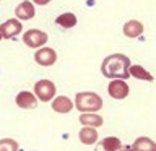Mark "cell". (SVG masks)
I'll use <instances>...</instances> for the list:
<instances>
[{
  "label": "cell",
  "instance_id": "cell-13",
  "mask_svg": "<svg viewBox=\"0 0 156 151\" xmlns=\"http://www.w3.org/2000/svg\"><path fill=\"white\" fill-rule=\"evenodd\" d=\"M129 75H132L136 80H143V81H153V75L143 68L141 65H130L129 67Z\"/></svg>",
  "mask_w": 156,
  "mask_h": 151
},
{
  "label": "cell",
  "instance_id": "cell-9",
  "mask_svg": "<svg viewBox=\"0 0 156 151\" xmlns=\"http://www.w3.org/2000/svg\"><path fill=\"white\" fill-rule=\"evenodd\" d=\"M52 109L58 112V114H68L73 109V102L67 96H57L52 101Z\"/></svg>",
  "mask_w": 156,
  "mask_h": 151
},
{
  "label": "cell",
  "instance_id": "cell-7",
  "mask_svg": "<svg viewBox=\"0 0 156 151\" xmlns=\"http://www.w3.org/2000/svg\"><path fill=\"white\" fill-rule=\"evenodd\" d=\"M34 60H36V63H39V65H42V67H51L57 60V52L51 47H42L34 54Z\"/></svg>",
  "mask_w": 156,
  "mask_h": 151
},
{
  "label": "cell",
  "instance_id": "cell-2",
  "mask_svg": "<svg viewBox=\"0 0 156 151\" xmlns=\"http://www.w3.org/2000/svg\"><path fill=\"white\" fill-rule=\"evenodd\" d=\"M75 107L81 112H96L102 109V99L96 93H78L75 96Z\"/></svg>",
  "mask_w": 156,
  "mask_h": 151
},
{
  "label": "cell",
  "instance_id": "cell-19",
  "mask_svg": "<svg viewBox=\"0 0 156 151\" xmlns=\"http://www.w3.org/2000/svg\"><path fill=\"white\" fill-rule=\"evenodd\" d=\"M117 151H133V148H132L130 145H127V146H124V145H120V148L117 149Z\"/></svg>",
  "mask_w": 156,
  "mask_h": 151
},
{
  "label": "cell",
  "instance_id": "cell-21",
  "mask_svg": "<svg viewBox=\"0 0 156 151\" xmlns=\"http://www.w3.org/2000/svg\"><path fill=\"white\" fill-rule=\"evenodd\" d=\"M0 39H2V34H0Z\"/></svg>",
  "mask_w": 156,
  "mask_h": 151
},
{
  "label": "cell",
  "instance_id": "cell-16",
  "mask_svg": "<svg viewBox=\"0 0 156 151\" xmlns=\"http://www.w3.org/2000/svg\"><path fill=\"white\" fill-rule=\"evenodd\" d=\"M120 140L117 138V136H107V138H104L99 143V146H98L96 151H117L120 148Z\"/></svg>",
  "mask_w": 156,
  "mask_h": 151
},
{
  "label": "cell",
  "instance_id": "cell-6",
  "mask_svg": "<svg viewBox=\"0 0 156 151\" xmlns=\"http://www.w3.org/2000/svg\"><path fill=\"white\" fill-rule=\"evenodd\" d=\"M21 21L16 18H12V19H8V21H5L0 24V34H2V37L5 39H12L15 36H18L20 33H21Z\"/></svg>",
  "mask_w": 156,
  "mask_h": 151
},
{
  "label": "cell",
  "instance_id": "cell-18",
  "mask_svg": "<svg viewBox=\"0 0 156 151\" xmlns=\"http://www.w3.org/2000/svg\"><path fill=\"white\" fill-rule=\"evenodd\" d=\"M20 145L16 140L13 138H3L0 140V151H18Z\"/></svg>",
  "mask_w": 156,
  "mask_h": 151
},
{
  "label": "cell",
  "instance_id": "cell-4",
  "mask_svg": "<svg viewBox=\"0 0 156 151\" xmlns=\"http://www.w3.org/2000/svg\"><path fill=\"white\" fill-rule=\"evenodd\" d=\"M23 42L26 44L28 47L33 49H39L41 46L47 42V34L41 31V29H28L23 36Z\"/></svg>",
  "mask_w": 156,
  "mask_h": 151
},
{
  "label": "cell",
  "instance_id": "cell-12",
  "mask_svg": "<svg viewBox=\"0 0 156 151\" xmlns=\"http://www.w3.org/2000/svg\"><path fill=\"white\" fill-rule=\"evenodd\" d=\"M133 151H156V143L148 136H140L132 145Z\"/></svg>",
  "mask_w": 156,
  "mask_h": 151
},
{
  "label": "cell",
  "instance_id": "cell-17",
  "mask_svg": "<svg viewBox=\"0 0 156 151\" xmlns=\"http://www.w3.org/2000/svg\"><path fill=\"white\" fill-rule=\"evenodd\" d=\"M55 23L58 26H62L63 29H70L76 24V16L73 13H62L60 16H57Z\"/></svg>",
  "mask_w": 156,
  "mask_h": 151
},
{
  "label": "cell",
  "instance_id": "cell-5",
  "mask_svg": "<svg viewBox=\"0 0 156 151\" xmlns=\"http://www.w3.org/2000/svg\"><path fill=\"white\" fill-rule=\"evenodd\" d=\"M107 91H109L111 97L114 99H124V97L129 96V85L125 83V80H120V78H114V81L109 83L107 86Z\"/></svg>",
  "mask_w": 156,
  "mask_h": 151
},
{
  "label": "cell",
  "instance_id": "cell-1",
  "mask_svg": "<svg viewBox=\"0 0 156 151\" xmlns=\"http://www.w3.org/2000/svg\"><path fill=\"white\" fill-rule=\"evenodd\" d=\"M129 67H130V58L124 55V54H112L107 55L101 63V73L106 78H120V80H127L129 75Z\"/></svg>",
  "mask_w": 156,
  "mask_h": 151
},
{
  "label": "cell",
  "instance_id": "cell-15",
  "mask_svg": "<svg viewBox=\"0 0 156 151\" xmlns=\"http://www.w3.org/2000/svg\"><path fill=\"white\" fill-rule=\"evenodd\" d=\"M98 140V132L94 130V127H83L80 130V141L83 145H93Z\"/></svg>",
  "mask_w": 156,
  "mask_h": 151
},
{
  "label": "cell",
  "instance_id": "cell-14",
  "mask_svg": "<svg viewBox=\"0 0 156 151\" xmlns=\"http://www.w3.org/2000/svg\"><path fill=\"white\" fill-rule=\"evenodd\" d=\"M78 120L86 127H99V125H102V120L104 119L101 115L94 114V112H83Z\"/></svg>",
  "mask_w": 156,
  "mask_h": 151
},
{
  "label": "cell",
  "instance_id": "cell-3",
  "mask_svg": "<svg viewBox=\"0 0 156 151\" xmlns=\"http://www.w3.org/2000/svg\"><path fill=\"white\" fill-rule=\"evenodd\" d=\"M34 94L39 97V101L47 102L55 96V85L49 80H41L34 85Z\"/></svg>",
  "mask_w": 156,
  "mask_h": 151
},
{
  "label": "cell",
  "instance_id": "cell-8",
  "mask_svg": "<svg viewBox=\"0 0 156 151\" xmlns=\"http://www.w3.org/2000/svg\"><path fill=\"white\" fill-rule=\"evenodd\" d=\"M15 101H16L18 107H21V109H33V107H36V104H37L36 96H34L33 93H29V91L18 93Z\"/></svg>",
  "mask_w": 156,
  "mask_h": 151
},
{
  "label": "cell",
  "instance_id": "cell-10",
  "mask_svg": "<svg viewBox=\"0 0 156 151\" xmlns=\"http://www.w3.org/2000/svg\"><path fill=\"white\" fill-rule=\"evenodd\" d=\"M15 15L18 16V19H31L34 16V5L28 0H24L16 7Z\"/></svg>",
  "mask_w": 156,
  "mask_h": 151
},
{
  "label": "cell",
  "instance_id": "cell-20",
  "mask_svg": "<svg viewBox=\"0 0 156 151\" xmlns=\"http://www.w3.org/2000/svg\"><path fill=\"white\" fill-rule=\"evenodd\" d=\"M34 3H37V5H47L49 2H51V0H33Z\"/></svg>",
  "mask_w": 156,
  "mask_h": 151
},
{
  "label": "cell",
  "instance_id": "cell-11",
  "mask_svg": "<svg viewBox=\"0 0 156 151\" xmlns=\"http://www.w3.org/2000/svg\"><path fill=\"white\" fill-rule=\"evenodd\" d=\"M143 33V24L136 19H130L124 24V34L127 37H138Z\"/></svg>",
  "mask_w": 156,
  "mask_h": 151
}]
</instances>
